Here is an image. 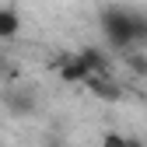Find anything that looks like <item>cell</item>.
Returning a JSON list of instances; mask_svg holds the SVG:
<instances>
[{
  "label": "cell",
  "mask_w": 147,
  "mask_h": 147,
  "mask_svg": "<svg viewBox=\"0 0 147 147\" xmlns=\"http://www.w3.org/2000/svg\"><path fill=\"white\" fill-rule=\"evenodd\" d=\"M102 32L116 49H133L147 42V18L130 7H105L102 11Z\"/></svg>",
  "instance_id": "6da1fadb"
},
{
  "label": "cell",
  "mask_w": 147,
  "mask_h": 147,
  "mask_svg": "<svg viewBox=\"0 0 147 147\" xmlns=\"http://www.w3.org/2000/svg\"><path fill=\"white\" fill-rule=\"evenodd\" d=\"M4 109L18 119H28V116L39 112V102H35V95L28 88H7L4 91Z\"/></svg>",
  "instance_id": "7a4b0ae2"
},
{
  "label": "cell",
  "mask_w": 147,
  "mask_h": 147,
  "mask_svg": "<svg viewBox=\"0 0 147 147\" xmlns=\"http://www.w3.org/2000/svg\"><path fill=\"white\" fill-rule=\"evenodd\" d=\"M60 77H63V81H77V84H88L91 77H95V74H91V67L81 60V53H77V56H70V60H63V63H60Z\"/></svg>",
  "instance_id": "3957f363"
},
{
  "label": "cell",
  "mask_w": 147,
  "mask_h": 147,
  "mask_svg": "<svg viewBox=\"0 0 147 147\" xmlns=\"http://www.w3.org/2000/svg\"><path fill=\"white\" fill-rule=\"evenodd\" d=\"M88 88L95 91V95H102V98H109V102L123 95V88H119V84L112 81V74H102V77H91V81H88Z\"/></svg>",
  "instance_id": "277c9868"
},
{
  "label": "cell",
  "mask_w": 147,
  "mask_h": 147,
  "mask_svg": "<svg viewBox=\"0 0 147 147\" xmlns=\"http://www.w3.org/2000/svg\"><path fill=\"white\" fill-rule=\"evenodd\" d=\"M21 32V14L14 7H0V39H14Z\"/></svg>",
  "instance_id": "5b68a950"
},
{
  "label": "cell",
  "mask_w": 147,
  "mask_h": 147,
  "mask_svg": "<svg viewBox=\"0 0 147 147\" xmlns=\"http://www.w3.org/2000/svg\"><path fill=\"white\" fill-rule=\"evenodd\" d=\"M102 147H147L144 140H137V137H119V133H109L105 140H102Z\"/></svg>",
  "instance_id": "8992f818"
},
{
  "label": "cell",
  "mask_w": 147,
  "mask_h": 147,
  "mask_svg": "<svg viewBox=\"0 0 147 147\" xmlns=\"http://www.w3.org/2000/svg\"><path fill=\"white\" fill-rule=\"evenodd\" d=\"M42 144H46V147H67V144H63V137H56V133H46V140H42Z\"/></svg>",
  "instance_id": "52a82bcc"
}]
</instances>
